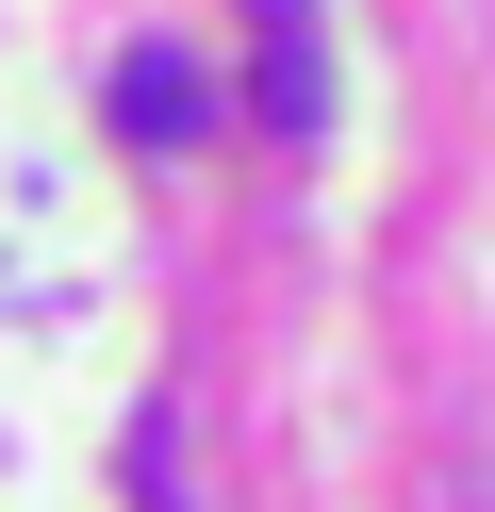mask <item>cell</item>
Returning a JSON list of instances; mask_svg holds the SVG:
<instances>
[{
  "instance_id": "obj_1",
  "label": "cell",
  "mask_w": 495,
  "mask_h": 512,
  "mask_svg": "<svg viewBox=\"0 0 495 512\" xmlns=\"http://www.w3.org/2000/svg\"><path fill=\"white\" fill-rule=\"evenodd\" d=\"M248 100H264L281 149L330 133V17H314V0H248Z\"/></svg>"
},
{
  "instance_id": "obj_2",
  "label": "cell",
  "mask_w": 495,
  "mask_h": 512,
  "mask_svg": "<svg viewBox=\"0 0 495 512\" xmlns=\"http://www.w3.org/2000/svg\"><path fill=\"white\" fill-rule=\"evenodd\" d=\"M198 116H215V83L182 50H116V133L132 149H198Z\"/></svg>"
}]
</instances>
